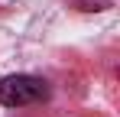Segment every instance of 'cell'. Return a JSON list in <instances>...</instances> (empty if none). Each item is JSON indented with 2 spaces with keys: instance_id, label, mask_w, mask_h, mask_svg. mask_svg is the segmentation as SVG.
<instances>
[{
  "instance_id": "1",
  "label": "cell",
  "mask_w": 120,
  "mask_h": 117,
  "mask_svg": "<svg viewBox=\"0 0 120 117\" xmlns=\"http://www.w3.org/2000/svg\"><path fill=\"white\" fill-rule=\"evenodd\" d=\"M49 98V85L39 75H7L0 78V104L3 107H26Z\"/></svg>"
},
{
  "instance_id": "2",
  "label": "cell",
  "mask_w": 120,
  "mask_h": 117,
  "mask_svg": "<svg viewBox=\"0 0 120 117\" xmlns=\"http://www.w3.org/2000/svg\"><path fill=\"white\" fill-rule=\"evenodd\" d=\"M78 10H107L110 7V0H71Z\"/></svg>"
}]
</instances>
